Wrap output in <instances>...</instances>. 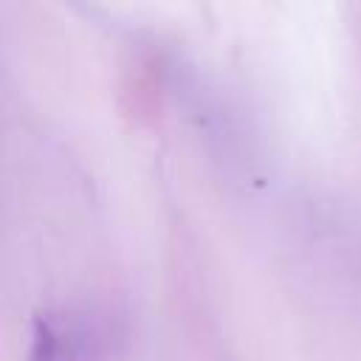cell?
I'll return each instance as SVG.
<instances>
[{"mask_svg": "<svg viewBox=\"0 0 361 361\" xmlns=\"http://www.w3.org/2000/svg\"><path fill=\"white\" fill-rule=\"evenodd\" d=\"M121 341V319L110 307L59 305L34 319L28 361H110Z\"/></svg>", "mask_w": 361, "mask_h": 361, "instance_id": "obj_1", "label": "cell"}]
</instances>
